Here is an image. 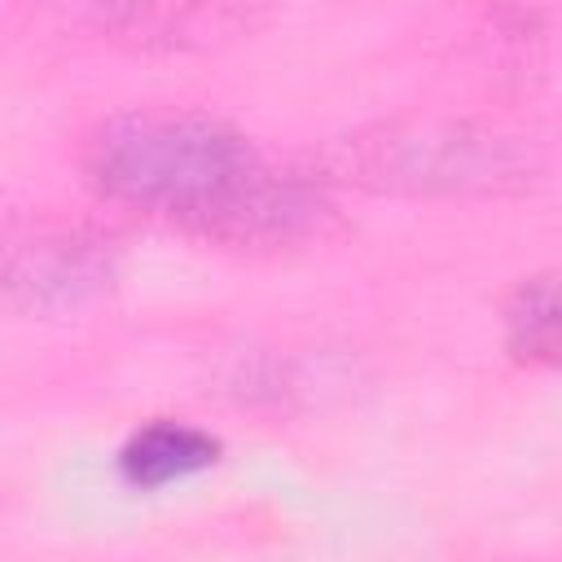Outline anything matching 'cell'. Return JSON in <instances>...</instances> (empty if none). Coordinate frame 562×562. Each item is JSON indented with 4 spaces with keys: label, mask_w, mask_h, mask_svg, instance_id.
<instances>
[{
    "label": "cell",
    "mask_w": 562,
    "mask_h": 562,
    "mask_svg": "<svg viewBox=\"0 0 562 562\" xmlns=\"http://www.w3.org/2000/svg\"><path fill=\"white\" fill-rule=\"evenodd\" d=\"M263 167L233 123L193 110H123L83 140V180L101 198L176 220L198 237H211Z\"/></svg>",
    "instance_id": "cell-1"
},
{
    "label": "cell",
    "mask_w": 562,
    "mask_h": 562,
    "mask_svg": "<svg viewBox=\"0 0 562 562\" xmlns=\"http://www.w3.org/2000/svg\"><path fill=\"white\" fill-rule=\"evenodd\" d=\"M316 171L334 184L408 198H483L514 193L536 176L531 149L496 127L465 119L378 123L334 140Z\"/></svg>",
    "instance_id": "cell-2"
},
{
    "label": "cell",
    "mask_w": 562,
    "mask_h": 562,
    "mask_svg": "<svg viewBox=\"0 0 562 562\" xmlns=\"http://www.w3.org/2000/svg\"><path fill=\"white\" fill-rule=\"evenodd\" d=\"M119 246L97 228H53L18 241L4 263V294L26 316H66L114 285Z\"/></svg>",
    "instance_id": "cell-3"
},
{
    "label": "cell",
    "mask_w": 562,
    "mask_h": 562,
    "mask_svg": "<svg viewBox=\"0 0 562 562\" xmlns=\"http://www.w3.org/2000/svg\"><path fill=\"white\" fill-rule=\"evenodd\" d=\"M220 457V439L189 426V422H149L140 430L127 435V443L119 448V474L127 487L140 492H158L167 483L193 479L202 470H211Z\"/></svg>",
    "instance_id": "cell-4"
},
{
    "label": "cell",
    "mask_w": 562,
    "mask_h": 562,
    "mask_svg": "<svg viewBox=\"0 0 562 562\" xmlns=\"http://www.w3.org/2000/svg\"><path fill=\"white\" fill-rule=\"evenodd\" d=\"M505 347L522 364L562 369V268L514 285L505 303Z\"/></svg>",
    "instance_id": "cell-5"
},
{
    "label": "cell",
    "mask_w": 562,
    "mask_h": 562,
    "mask_svg": "<svg viewBox=\"0 0 562 562\" xmlns=\"http://www.w3.org/2000/svg\"><path fill=\"white\" fill-rule=\"evenodd\" d=\"M61 4L92 26H136L149 9V0H61Z\"/></svg>",
    "instance_id": "cell-6"
}]
</instances>
